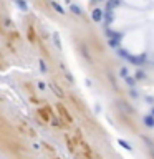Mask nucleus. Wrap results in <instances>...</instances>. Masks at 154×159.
Here are the masks:
<instances>
[{
	"instance_id": "f257e3e1",
	"label": "nucleus",
	"mask_w": 154,
	"mask_h": 159,
	"mask_svg": "<svg viewBox=\"0 0 154 159\" xmlns=\"http://www.w3.org/2000/svg\"><path fill=\"white\" fill-rule=\"evenodd\" d=\"M37 116H38V121H41L43 124H48V123H50V124L57 126V128L61 124L48 104H45V106H41V108H38V109H37Z\"/></svg>"
},
{
	"instance_id": "f03ea898",
	"label": "nucleus",
	"mask_w": 154,
	"mask_h": 159,
	"mask_svg": "<svg viewBox=\"0 0 154 159\" xmlns=\"http://www.w3.org/2000/svg\"><path fill=\"white\" fill-rule=\"evenodd\" d=\"M57 111H58V114H60V119H63V123H66V124H71L73 123V118H71V114L68 113V109L65 108V104L58 103L57 104Z\"/></svg>"
},
{
	"instance_id": "7ed1b4c3",
	"label": "nucleus",
	"mask_w": 154,
	"mask_h": 159,
	"mask_svg": "<svg viewBox=\"0 0 154 159\" xmlns=\"http://www.w3.org/2000/svg\"><path fill=\"white\" fill-rule=\"evenodd\" d=\"M110 35H111V33H110ZM120 38H121V35L113 33V35H111V38H110V41H108V43H110L111 47H116V45L120 43Z\"/></svg>"
},
{
	"instance_id": "20e7f679",
	"label": "nucleus",
	"mask_w": 154,
	"mask_h": 159,
	"mask_svg": "<svg viewBox=\"0 0 154 159\" xmlns=\"http://www.w3.org/2000/svg\"><path fill=\"white\" fill-rule=\"evenodd\" d=\"M93 20H94V22H101V20H103V10H100V8H96V10H94V12H93Z\"/></svg>"
},
{
	"instance_id": "39448f33",
	"label": "nucleus",
	"mask_w": 154,
	"mask_h": 159,
	"mask_svg": "<svg viewBox=\"0 0 154 159\" xmlns=\"http://www.w3.org/2000/svg\"><path fill=\"white\" fill-rule=\"evenodd\" d=\"M144 124L149 126V128H154V114H149L144 118Z\"/></svg>"
},
{
	"instance_id": "423d86ee",
	"label": "nucleus",
	"mask_w": 154,
	"mask_h": 159,
	"mask_svg": "<svg viewBox=\"0 0 154 159\" xmlns=\"http://www.w3.org/2000/svg\"><path fill=\"white\" fill-rule=\"evenodd\" d=\"M28 38H30V41H35V30H33V27H28Z\"/></svg>"
},
{
	"instance_id": "0eeeda50",
	"label": "nucleus",
	"mask_w": 154,
	"mask_h": 159,
	"mask_svg": "<svg viewBox=\"0 0 154 159\" xmlns=\"http://www.w3.org/2000/svg\"><path fill=\"white\" fill-rule=\"evenodd\" d=\"M126 83H128L129 86H134V84H136V80L131 78V76H126Z\"/></svg>"
},
{
	"instance_id": "6e6552de",
	"label": "nucleus",
	"mask_w": 154,
	"mask_h": 159,
	"mask_svg": "<svg viewBox=\"0 0 154 159\" xmlns=\"http://www.w3.org/2000/svg\"><path fill=\"white\" fill-rule=\"evenodd\" d=\"M120 144H121L123 147H126V149H131V146H129V144L126 143V141H123V139H120Z\"/></svg>"
},
{
	"instance_id": "1a4fd4ad",
	"label": "nucleus",
	"mask_w": 154,
	"mask_h": 159,
	"mask_svg": "<svg viewBox=\"0 0 154 159\" xmlns=\"http://www.w3.org/2000/svg\"><path fill=\"white\" fill-rule=\"evenodd\" d=\"M143 78H144V73H143V71L136 73V80H143Z\"/></svg>"
},
{
	"instance_id": "9d476101",
	"label": "nucleus",
	"mask_w": 154,
	"mask_h": 159,
	"mask_svg": "<svg viewBox=\"0 0 154 159\" xmlns=\"http://www.w3.org/2000/svg\"><path fill=\"white\" fill-rule=\"evenodd\" d=\"M121 76H128V68H121Z\"/></svg>"
},
{
	"instance_id": "9b49d317",
	"label": "nucleus",
	"mask_w": 154,
	"mask_h": 159,
	"mask_svg": "<svg viewBox=\"0 0 154 159\" xmlns=\"http://www.w3.org/2000/svg\"><path fill=\"white\" fill-rule=\"evenodd\" d=\"M151 156H152V157H154V151H151Z\"/></svg>"
},
{
	"instance_id": "f8f14e48",
	"label": "nucleus",
	"mask_w": 154,
	"mask_h": 159,
	"mask_svg": "<svg viewBox=\"0 0 154 159\" xmlns=\"http://www.w3.org/2000/svg\"><path fill=\"white\" fill-rule=\"evenodd\" d=\"M53 159H61V157H53Z\"/></svg>"
},
{
	"instance_id": "ddd939ff",
	"label": "nucleus",
	"mask_w": 154,
	"mask_h": 159,
	"mask_svg": "<svg viewBox=\"0 0 154 159\" xmlns=\"http://www.w3.org/2000/svg\"><path fill=\"white\" fill-rule=\"evenodd\" d=\"M0 60H3V58H2V56H0Z\"/></svg>"
},
{
	"instance_id": "4468645a",
	"label": "nucleus",
	"mask_w": 154,
	"mask_h": 159,
	"mask_svg": "<svg viewBox=\"0 0 154 159\" xmlns=\"http://www.w3.org/2000/svg\"><path fill=\"white\" fill-rule=\"evenodd\" d=\"M152 114H154V109H152Z\"/></svg>"
}]
</instances>
